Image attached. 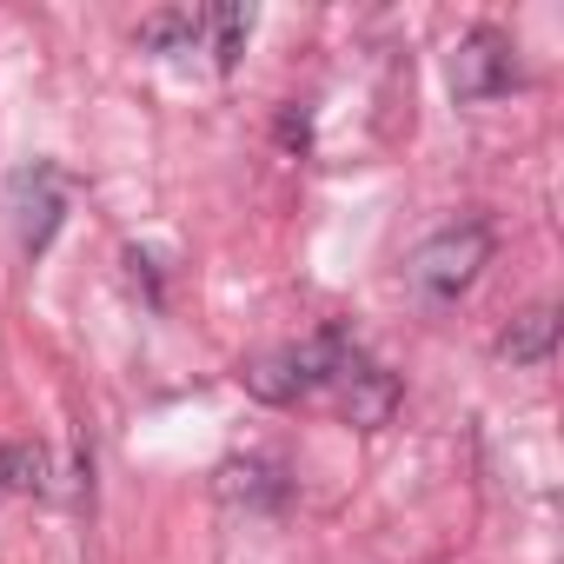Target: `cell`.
Here are the masks:
<instances>
[{
    "label": "cell",
    "mask_w": 564,
    "mask_h": 564,
    "mask_svg": "<svg viewBox=\"0 0 564 564\" xmlns=\"http://www.w3.org/2000/svg\"><path fill=\"white\" fill-rule=\"evenodd\" d=\"M366 366H372V352L339 319H326L319 333H306L293 346H272V352L246 359L239 366V386L259 405H306V399H339Z\"/></svg>",
    "instance_id": "cell-1"
},
{
    "label": "cell",
    "mask_w": 564,
    "mask_h": 564,
    "mask_svg": "<svg viewBox=\"0 0 564 564\" xmlns=\"http://www.w3.org/2000/svg\"><path fill=\"white\" fill-rule=\"evenodd\" d=\"M491 252H498L491 219H485V213H465V219H445L438 232H425V239L412 246L405 279H412V293H419L432 313H445V306H458V300L478 286V272L491 265Z\"/></svg>",
    "instance_id": "cell-2"
},
{
    "label": "cell",
    "mask_w": 564,
    "mask_h": 564,
    "mask_svg": "<svg viewBox=\"0 0 564 564\" xmlns=\"http://www.w3.org/2000/svg\"><path fill=\"white\" fill-rule=\"evenodd\" d=\"M8 213H14V246H21L28 259H41V252L61 239L67 213H74V186H67V173H61L54 160L21 166L14 186H8Z\"/></svg>",
    "instance_id": "cell-3"
},
{
    "label": "cell",
    "mask_w": 564,
    "mask_h": 564,
    "mask_svg": "<svg viewBox=\"0 0 564 564\" xmlns=\"http://www.w3.org/2000/svg\"><path fill=\"white\" fill-rule=\"evenodd\" d=\"M518 87H524V67H518V41L505 28H471L452 47V94H458V107H485V100H505Z\"/></svg>",
    "instance_id": "cell-4"
},
{
    "label": "cell",
    "mask_w": 564,
    "mask_h": 564,
    "mask_svg": "<svg viewBox=\"0 0 564 564\" xmlns=\"http://www.w3.org/2000/svg\"><path fill=\"white\" fill-rule=\"evenodd\" d=\"M213 485H219V498H226V505H239V511H265V518H279V511L293 505V478H286V465L265 458V452L226 458Z\"/></svg>",
    "instance_id": "cell-5"
},
{
    "label": "cell",
    "mask_w": 564,
    "mask_h": 564,
    "mask_svg": "<svg viewBox=\"0 0 564 564\" xmlns=\"http://www.w3.org/2000/svg\"><path fill=\"white\" fill-rule=\"evenodd\" d=\"M551 352H557V306H531L498 333L505 366H551Z\"/></svg>",
    "instance_id": "cell-6"
},
{
    "label": "cell",
    "mask_w": 564,
    "mask_h": 564,
    "mask_svg": "<svg viewBox=\"0 0 564 564\" xmlns=\"http://www.w3.org/2000/svg\"><path fill=\"white\" fill-rule=\"evenodd\" d=\"M147 54H206V14L199 8H160L133 28Z\"/></svg>",
    "instance_id": "cell-7"
},
{
    "label": "cell",
    "mask_w": 564,
    "mask_h": 564,
    "mask_svg": "<svg viewBox=\"0 0 564 564\" xmlns=\"http://www.w3.org/2000/svg\"><path fill=\"white\" fill-rule=\"evenodd\" d=\"M206 14V54L213 74H239V54L252 41V8H199Z\"/></svg>",
    "instance_id": "cell-8"
},
{
    "label": "cell",
    "mask_w": 564,
    "mask_h": 564,
    "mask_svg": "<svg viewBox=\"0 0 564 564\" xmlns=\"http://www.w3.org/2000/svg\"><path fill=\"white\" fill-rule=\"evenodd\" d=\"M54 465H47V445H0V491H47Z\"/></svg>",
    "instance_id": "cell-9"
},
{
    "label": "cell",
    "mask_w": 564,
    "mask_h": 564,
    "mask_svg": "<svg viewBox=\"0 0 564 564\" xmlns=\"http://www.w3.org/2000/svg\"><path fill=\"white\" fill-rule=\"evenodd\" d=\"M272 140L286 147L293 160H306V153H313V107H300V100H293V107H279V120H272Z\"/></svg>",
    "instance_id": "cell-10"
},
{
    "label": "cell",
    "mask_w": 564,
    "mask_h": 564,
    "mask_svg": "<svg viewBox=\"0 0 564 564\" xmlns=\"http://www.w3.org/2000/svg\"><path fill=\"white\" fill-rule=\"evenodd\" d=\"M120 259H127V279H133V286H140V293H147V306H153V313H160V306H166V286H160V259H153V252H147V246H127V252H120Z\"/></svg>",
    "instance_id": "cell-11"
}]
</instances>
